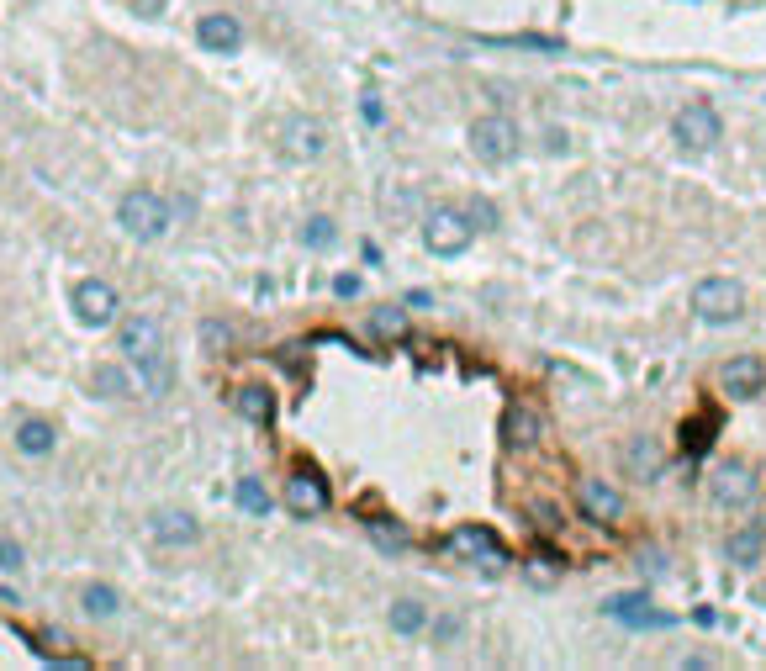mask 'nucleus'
Returning a JSON list of instances; mask_svg holds the SVG:
<instances>
[{
	"label": "nucleus",
	"instance_id": "20e7f679",
	"mask_svg": "<svg viewBox=\"0 0 766 671\" xmlns=\"http://www.w3.org/2000/svg\"><path fill=\"white\" fill-rule=\"evenodd\" d=\"M693 312L703 323H740L745 318V286L730 275H708L693 286Z\"/></svg>",
	"mask_w": 766,
	"mask_h": 671
},
{
	"label": "nucleus",
	"instance_id": "c756f323",
	"mask_svg": "<svg viewBox=\"0 0 766 671\" xmlns=\"http://www.w3.org/2000/svg\"><path fill=\"white\" fill-rule=\"evenodd\" d=\"M22 566V545L16 539H0V571H16Z\"/></svg>",
	"mask_w": 766,
	"mask_h": 671
},
{
	"label": "nucleus",
	"instance_id": "f257e3e1",
	"mask_svg": "<svg viewBox=\"0 0 766 671\" xmlns=\"http://www.w3.org/2000/svg\"><path fill=\"white\" fill-rule=\"evenodd\" d=\"M117 349L127 354V365L143 370V386L164 397L175 386V365H170V349H164V328L154 318H127L122 333H117Z\"/></svg>",
	"mask_w": 766,
	"mask_h": 671
},
{
	"label": "nucleus",
	"instance_id": "f704fd0d",
	"mask_svg": "<svg viewBox=\"0 0 766 671\" xmlns=\"http://www.w3.org/2000/svg\"><path fill=\"white\" fill-rule=\"evenodd\" d=\"M434 635H439V640H455V635H460V624H455V619H439Z\"/></svg>",
	"mask_w": 766,
	"mask_h": 671
},
{
	"label": "nucleus",
	"instance_id": "a878e982",
	"mask_svg": "<svg viewBox=\"0 0 766 671\" xmlns=\"http://www.w3.org/2000/svg\"><path fill=\"white\" fill-rule=\"evenodd\" d=\"M708 444H714V418H693V423H682V450H687V455H703Z\"/></svg>",
	"mask_w": 766,
	"mask_h": 671
},
{
	"label": "nucleus",
	"instance_id": "cd10ccee",
	"mask_svg": "<svg viewBox=\"0 0 766 671\" xmlns=\"http://www.w3.org/2000/svg\"><path fill=\"white\" fill-rule=\"evenodd\" d=\"M339 238V228H333L328 217H307V228H302V244L307 249H323V244H333Z\"/></svg>",
	"mask_w": 766,
	"mask_h": 671
},
{
	"label": "nucleus",
	"instance_id": "0eeeda50",
	"mask_svg": "<svg viewBox=\"0 0 766 671\" xmlns=\"http://www.w3.org/2000/svg\"><path fill=\"white\" fill-rule=\"evenodd\" d=\"M450 555H460V561H476V566H502V561H508V545H502L492 529L465 524V529L450 534Z\"/></svg>",
	"mask_w": 766,
	"mask_h": 671
},
{
	"label": "nucleus",
	"instance_id": "2f4dec72",
	"mask_svg": "<svg viewBox=\"0 0 766 671\" xmlns=\"http://www.w3.org/2000/svg\"><path fill=\"white\" fill-rule=\"evenodd\" d=\"M201 339H207V344L222 354V344H228V328H222V323H207V328H201Z\"/></svg>",
	"mask_w": 766,
	"mask_h": 671
},
{
	"label": "nucleus",
	"instance_id": "dca6fc26",
	"mask_svg": "<svg viewBox=\"0 0 766 671\" xmlns=\"http://www.w3.org/2000/svg\"><path fill=\"white\" fill-rule=\"evenodd\" d=\"M539 434H545V418H539V407L513 402L508 418H502V444H508V450H529V444H539Z\"/></svg>",
	"mask_w": 766,
	"mask_h": 671
},
{
	"label": "nucleus",
	"instance_id": "b1692460",
	"mask_svg": "<svg viewBox=\"0 0 766 671\" xmlns=\"http://www.w3.org/2000/svg\"><path fill=\"white\" fill-rule=\"evenodd\" d=\"M238 413H244L249 423H270V413H275V397L265 386H244L238 391Z\"/></svg>",
	"mask_w": 766,
	"mask_h": 671
},
{
	"label": "nucleus",
	"instance_id": "7ed1b4c3",
	"mask_svg": "<svg viewBox=\"0 0 766 671\" xmlns=\"http://www.w3.org/2000/svg\"><path fill=\"white\" fill-rule=\"evenodd\" d=\"M471 238H476L471 207H434V212H428V222H423V244L434 249L439 259L465 254V249H471Z\"/></svg>",
	"mask_w": 766,
	"mask_h": 671
},
{
	"label": "nucleus",
	"instance_id": "bb28decb",
	"mask_svg": "<svg viewBox=\"0 0 766 671\" xmlns=\"http://www.w3.org/2000/svg\"><path fill=\"white\" fill-rule=\"evenodd\" d=\"M402 328H407L402 307H376V312H370V333H386V339H391V333H402Z\"/></svg>",
	"mask_w": 766,
	"mask_h": 671
},
{
	"label": "nucleus",
	"instance_id": "aec40b11",
	"mask_svg": "<svg viewBox=\"0 0 766 671\" xmlns=\"http://www.w3.org/2000/svg\"><path fill=\"white\" fill-rule=\"evenodd\" d=\"M386 619H391V629H397V635H418V629L428 624V608L418 603V598H397L386 608Z\"/></svg>",
	"mask_w": 766,
	"mask_h": 671
},
{
	"label": "nucleus",
	"instance_id": "5701e85b",
	"mask_svg": "<svg viewBox=\"0 0 766 671\" xmlns=\"http://www.w3.org/2000/svg\"><path fill=\"white\" fill-rule=\"evenodd\" d=\"M365 529H370V539H376L381 550H407L413 545V534H407L397 518H365Z\"/></svg>",
	"mask_w": 766,
	"mask_h": 671
},
{
	"label": "nucleus",
	"instance_id": "f3484780",
	"mask_svg": "<svg viewBox=\"0 0 766 671\" xmlns=\"http://www.w3.org/2000/svg\"><path fill=\"white\" fill-rule=\"evenodd\" d=\"M624 465H629V476L656 481V476H661V465H666V455H661V444L650 439V434H640V439H629V444H624Z\"/></svg>",
	"mask_w": 766,
	"mask_h": 671
},
{
	"label": "nucleus",
	"instance_id": "f8f14e48",
	"mask_svg": "<svg viewBox=\"0 0 766 671\" xmlns=\"http://www.w3.org/2000/svg\"><path fill=\"white\" fill-rule=\"evenodd\" d=\"M74 318L90 323V328H106L111 318H117V291H111L106 281H80L74 286Z\"/></svg>",
	"mask_w": 766,
	"mask_h": 671
},
{
	"label": "nucleus",
	"instance_id": "72a5a7b5",
	"mask_svg": "<svg viewBox=\"0 0 766 671\" xmlns=\"http://www.w3.org/2000/svg\"><path fill=\"white\" fill-rule=\"evenodd\" d=\"M333 291H339V296H354V291H360V281H354V275H339V281H333Z\"/></svg>",
	"mask_w": 766,
	"mask_h": 671
},
{
	"label": "nucleus",
	"instance_id": "393cba45",
	"mask_svg": "<svg viewBox=\"0 0 766 671\" xmlns=\"http://www.w3.org/2000/svg\"><path fill=\"white\" fill-rule=\"evenodd\" d=\"M238 508H244V513H270V492H265V481H259V476H244V481H238Z\"/></svg>",
	"mask_w": 766,
	"mask_h": 671
},
{
	"label": "nucleus",
	"instance_id": "a211bd4d",
	"mask_svg": "<svg viewBox=\"0 0 766 671\" xmlns=\"http://www.w3.org/2000/svg\"><path fill=\"white\" fill-rule=\"evenodd\" d=\"M761 550H766V529H761V524H745V529H735L730 539H724V555H730V566H756Z\"/></svg>",
	"mask_w": 766,
	"mask_h": 671
},
{
	"label": "nucleus",
	"instance_id": "423d86ee",
	"mask_svg": "<svg viewBox=\"0 0 766 671\" xmlns=\"http://www.w3.org/2000/svg\"><path fill=\"white\" fill-rule=\"evenodd\" d=\"M471 148H476V159L481 164H508L518 154V127L508 117H476L471 122Z\"/></svg>",
	"mask_w": 766,
	"mask_h": 671
},
{
	"label": "nucleus",
	"instance_id": "1a4fd4ad",
	"mask_svg": "<svg viewBox=\"0 0 766 671\" xmlns=\"http://www.w3.org/2000/svg\"><path fill=\"white\" fill-rule=\"evenodd\" d=\"M280 148H286V159H317L328 148V127L317 117H286L280 122Z\"/></svg>",
	"mask_w": 766,
	"mask_h": 671
},
{
	"label": "nucleus",
	"instance_id": "f03ea898",
	"mask_svg": "<svg viewBox=\"0 0 766 671\" xmlns=\"http://www.w3.org/2000/svg\"><path fill=\"white\" fill-rule=\"evenodd\" d=\"M117 222L127 238H138V244H154V238L170 233V207L159 201V191H148V185H133L122 201H117Z\"/></svg>",
	"mask_w": 766,
	"mask_h": 671
},
{
	"label": "nucleus",
	"instance_id": "9d476101",
	"mask_svg": "<svg viewBox=\"0 0 766 671\" xmlns=\"http://www.w3.org/2000/svg\"><path fill=\"white\" fill-rule=\"evenodd\" d=\"M576 502H582V513L592 518V524H619L624 518V492L608 487L603 476H587L582 487H576Z\"/></svg>",
	"mask_w": 766,
	"mask_h": 671
},
{
	"label": "nucleus",
	"instance_id": "6e6552de",
	"mask_svg": "<svg viewBox=\"0 0 766 671\" xmlns=\"http://www.w3.org/2000/svg\"><path fill=\"white\" fill-rule=\"evenodd\" d=\"M286 508L302 513V518H317L328 513V481L312 471V465H296V471L286 476Z\"/></svg>",
	"mask_w": 766,
	"mask_h": 671
},
{
	"label": "nucleus",
	"instance_id": "c85d7f7f",
	"mask_svg": "<svg viewBox=\"0 0 766 671\" xmlns=\"http://www.w3.org/2000/svg\"><path fill=\"white\" fill-rule=\"evenodd\" d=\"M96 386L106 391V397H127V376H122L117 365H101V370H96Z\"/></svg>",
	"mask_w": 766,
	"mask_h": 671
},
{
	"label": "nucleus",
	"instance_id": "9b49d317",
	"mask_svg": "<svg viewBox=\"0 0 766 671\" xmlns=\"http://www.w3.org/2000/svg\"><path fill=\"white\" fill-rule=\"evenodd\" d=\"M719 386H724V397L751 402V397H761V386H766V365L756 360V354H735V360L719 370Z\"/></svg>",
	"mask_w": 766,
	"mask_h": 671
},
{
	"label": "nucleus",
	"instance_id": "39448f33",
	"mask_svg": "<svg viewBox=\"0 0 766 671\" xmlns=\"http://www.w3.org/2000/svg\"><path fill=\"white\" fill-rule=\"evenodd\" d=\"M671 133H677V143L687 148V154H708V148H714V143L724 138V122H719V111H714V106L693 101V106H682V111H677Z\"/></svg>",
	"mask_w": 766,
	"mask_h": 671
},
{
	"label": "nucleus",
	"instance_id": "4468645a",
	"mask_svg": "<svg viewBox=\"0 0 766 671\" xmlns=\"http://www.w3.org/2000/svg\"><path fill=\"white\" fill-rule=\"evenodd\" d=\"M196 43L207 53H238V48H244V22L228 16V11H207L196 22Z\"/></svg>",
	"mask_w": 766,
	"mask_h": 671
},
{
	"label": "nucleus",
	"instance_id": "412c9836",
	"mask_svg": "<svg viewBox=\"0 0 766 671\" xmlns=\"http://www.w3.org/2000/svg\"><path fill=\"white\" fill-rule=\"evenodd\" d=\"M16 450H22V455H48L53 450V423L27 418L22 428H16Z\"/></svg>",
	"mask_w": 766,
	"mask_h": 671
},
{
	"label": "nucleus",
	"instance_id": "473e14b6",
	"mask_svg": "<svg viewBox=\"0 0 766 671\" xmlns=\"http://www.w3.org/2000/svg\"><path fill=\"white\" fill-rule=\"evenodd\" d=\"M360 117H365L370 127H376V122L386 117V111H381V101H376V96H365V101H360Z\"/></svg>",
	"mask_w": 766,
	"mask_h": 671
},
{
	"label": "nucleus",
	"instance_id": "2eb2a0df",
	"mask_svg": "<svg viewBox=\"0 0 766 671\" xmlns=\"http://www.w3.org/2000/svg\"><path fill=\"white\" fill-rule=\"evenodd\" d=\"M756 497V476H751V465H719L714 471V502H724V508H745V502Z\"/></svg>",
	"mask_w": 766,
	"mask_h": 671
},
{
	"label": "nucleus",
	"instance_id": "4be33fe9",
	"mask_svg": "<svg viewBox=\"0 0 766 671\" xmlns=\"http://www.w3.org/2000/svg\"><path fill=\"white\" fill-rule=\"evenodd\" d=\"M80 603H85V613H90V619H111V613L122 608L117 587H106V582H90V587L80 592Z\"/></svg>",
	"mask_w": 766,
	"mask_h": 671
},
{
	"label": "nucleus",
	"instance_id": "ddd939ff",
	"mask_svg": "<svg viewBox=\"0 0 766 671\" xmlns=\"http://www.w3.org/2000/svg\"><path fill=\"white\" fill-rule=\"evenodd\" d=\"M603 613H608V619H619V624H629V629H671V624H677V619H671V613L650 608V598H640V592H624V598H608V603H603Z\"/></svg>",
	"mask_w": 766,
	"mask_h": 671
},
{
	"label": "nucleus",
	"instance_id": "6ab92c4d",
	"mask_svg": "<svg viewBox=\"0 0 766 671\" xmlns=\"http://www.w3.org/2000/svg\"><path fill=\"white\" fill-rule=\"evenodd\" d=\"M196 534H201V524H196L191 513H180V508H170V513L154 518V539H159V545H191Z\"/></svg>",
	"mask_w": 766,
	"mask_h": 671
},
{
	"label": "nucleus",
	"instance_id": "7c9ffc66",
	"mask_svg": "<svg viewBox=\"0 0 766 671\" xmlns=\"http://www.w3.org/2000/svg\"><path fill=\"white\" fill-rule=\"evenodd\" d=\"M471 217H476V228H497V212H492V201H471Z\"/></svg>",
	"mask_w": 766,
	"mask_h": 671
}]
</instances>
